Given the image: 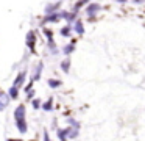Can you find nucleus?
<instances>
[{
  "instance_id": "aec40b11",
  "label": "nucleus",
  "mask_w": 145,
  "mask_h": 141,
  "mask_svg": "<svg viewBox=\"0 0 145 141\" xmlns=\"http://www.w3.org/2000/svg\"><path fill=\"white\" fill-rule=\"evenodd\" d=\"M67 122L70 124V127H73V128H80V122H78V121H75V119L69 118V119H67Z\"/></svg>"
},
{
  "instance_id": "6e6552de",
  "label": "nucleus",
  "mask_w": 145,
  "mask_h": 141,
  "mask_svg": "<svg viewBox=\"0 0 145 141\" xmlns=\"http://www.w3.org/2000/svg\"><path fill=\"white\" fill-rule=\"evenodd\" d=\"M72 30L75 31L76 34H84V25H83V22L80 21V19H76L75 22H73V25H72Z\"/></svg>"
},
{
  "instance_id": "20e7f679",
  "label": "nucleus",
  "mask_w": 145,
  "mask_h": 141,
  "mask_svg": "<svg viewBox=\"0 0 145 141\" xmlns=\"http://www.w3.org/2000/svg\"><path fill=\"white\" fill-rule=\"evenodd\" d=\"M61 21V13H52V14H44V21L42 24H56V22Z\"/></svg>"
},
{
  "instance_id": "7ed1b4c3",
  "label": "nucleus",
  "mask_w": 145,
  "mask_h": 141,
  "mask_svg": "<svg viewBox=\"0 0 145 141\" xmlns=\"http://www.w3.org/2000/svg\"><path fill=\"white\" fill-rule=\"evenodd\" d=\"M36 33L33 30H30L28 33H27V47L30 49V52L31 53H35L36 52Z\"/></svg>"
},
{
  "instance_id": "f3484780",
  "label": "nucleus",
  "mask_w": 145,
  "mask_h": 141,
  "mask_svg": "<svg viewBox=\"0 0 145 141\" xmlns=\"http://www.w3.org/2000/svg\"><path fill=\"white\" fill-rule=\"evenodd\" d=\"M88 3H91V0H80V2H76V3H75V6H73V11L78 13V9L81 8V6L88 5Z\"/></svg>"
},
{
  "instance_id": "f257e3e1",
  "label": "nucleus",
  "mask_w": 145,
  "mask_h": 141,
  "mask_svg": "<svg viewBox=\"0 0 145 141\" xmlns=\"http://www.w3.org/2000/svg\"><path fill=\"white\" fill-rule=\"evenodd\" d=\"M14 121H16V127L20 133H27L28 130V124H27V113H25V105L19 103L14 110Z\"/></svg>"
},
{
  "instance_id": "f8f14e48",
  "label": "nucleus",
  "mask_w": 145,
  "mask_h": 141,
  "mask_svg": "<svg viewBox=\"0 0 145 141\" xmlns=\"http://www.w3.org/2000/svg\"><path fill=\"white\" fill-rule=\"evenodd\" d=\"M8 96H10L11 100H17V97H19V88L16 86H11L10 91H8Z\"/></svg>"
},
{
  "instance_id": "423d86ee",
  "label": "nucleus",
  "mask_w": 145,
  "mask_h": 141,
  "mask_svg": "<svg viewBox=\"0 0 145 141\" xmlns=\"http://www.w3.org/2000/svg\"><path fill=\"white\" fill-rule=\"evenodd\" d=\"M8 103H10V96H8L5 91L0 89V111H3Z\"/></svg>"
},
{
  "instance_id": "9b49d317",
  "label": "nucleus",
  "mask_w": 145,
  "mask_h": 141,
  "mask_svg": "<svg viewBox=\"0 0 145 141\" xmlns=\"http://www.w3.org/2000/svg\"><path fill=\"white\" fill-rule=\"evenodd\" d=\"M42 71H44V63H39L38 68H36V71H35V75H33L31 80H33V81L39 80V78H41V72H42Z\"/></svg>"
},
{
  "instance_id": "39448f33",
  "label": "nucleus",
  "mask_w": 145,
  "mask_h": 141,
  "mask_svg": "<svg viewBox=\"0 0 145 141\" xmlns=\"http://www.w3.org/2000/svg\"><path fill=\"white\" fill-rule=\"evenodd\" d=\"M59 6H61V2H52V3H48V5H45V8H44V14H52V13H56V11H59Z\"/></svg>"
},
{
  "instance_id": "4468645a",
  "label": "nucleus",
  "mask_w": 145,
  "mask_h": 141,
  "mask_svg": "<svg viewBox=\"0 0 145 141\" xmlns=\"http://www.w3.org/2000/svg\"><path fill=\"white\" fill-rule=\"evenodd\" d=\"M61 69H63L64 74H69V71H70V60L69 58H66L64 61H61Z\"/></svg>"
},
{
  "instance_id": "0eeeda50",
  "label": "nucleus",
  "mask_w": 145,
  "mask_h": 141,
  "mask_svg": "<svg viewBox=\"0 0 145 141\" xmlns=\"http://www.w3.org/2000/svg\"><path fill=\"white\" fill-rule=\"evenodd\" d=\"M25 78H27V72H25V71L19 72V74H17V77L14 78V81H13V86L20 88V86L24 85V81H25Z\"/></svg>"
},
{
  "instance_id": "5701e85b",
  "label": "nucleus",
  "mask_w": 145,
  "mask_h": 141,
  "mask_svg": "<svg viewBox=\"0 0 145 141\" xmlns=\"http://www.w3.org/2000/svg\"><path fill=\"white\" fill-rule=\"evenodd\" d=\"M133 2H134V3H137V5H139V3H144V0H133Z\"/></svg>"
},
{
  "instance_id": "a211bd4d",
  "label": "nucleus",
  "mask_w": 145,
  "mask_h": 141,
  "mask_svg": "<svg viewBox=\"0 0 145 141\" xmlns=\"http://www.w3.org/2000/svg\"><path fill=\"white\" fill-rule=\"evenodd\" d=\"M52 108H53V99H48L45 103H42V110L45 111H52Z\"/></svg>"
},
{
  "instance_id": "6ab92c4d",
  "label": "nucleus",
  "mask_w": 145,
  "mask_h": 141,
  "mask_svg": "<svg viewBox=\"0 0 145 141\" xmlns=\"http://www.w3.org/2000/svg\"><path fill=\"white\" fill-rule=\"evenodd\" d=\"M42 31L45 33V36H47V41H48V42H52V41H53V31H52L50 28H44Z\"/></svg>"
},
{
  "instance_id": "2eb2a0df",
  "label": "nucleus",
  "mask_w": 145,
  "mask_h": 141,
  "mask_svg": "<svg viewBox=\"0 0 145 141\" xmlns=\"http://www.w3.org/2000/svg\"><path fill=\"white\" fill-rule=\"evenodd\" d=\"M58 138L59 141H67V128H58Z\"/></svg>"
},
{
  "instance_id": "1a4fd4ad",
  "label": "nucleus",
  "mask_w": 145,
  "mask_h": 141,
  "mask_svg": "<svg viewBox=\"0 0 145 141\" xmlns=\"http://www.w3.org/2000/svg\"><path fill=\"white\" fill-rule=\"evenodd\" d=\"M73 50H75V39H73V41H70L69 44H66V46L63 47V53H64L66 56H69L70 53L73 52Z\"/></svg>"
},
{
  "instance_id": "dca6fc26",
  "label": "nucleus",
  "mask_w": 145,
  "mask_h": 141,
  "mask_svg": "<svg viewBox=\"0 0 145 141\" xmlns=\"http://www.w3.org/2000/svg\"><path fill=\"white\" fill-rule=\"evenodd\" d=\"M48 50H50V53H52V55H56V53H59V50H58V46L55 44V41L48 42Z\"/></svg>"
},
{
  "instance_id": "9d476101",
  "label": "nucleus",
  "mask_w": 145,
  "mask_h": 141,
  "mask_svg": "<svg viewBox=\"0 0 145 141\" xmlns=\"http://www.w3.org/2000/svg\"><path fill=\"white\" fill-rule=\"evenodd\" d=\"M59 33H61V36H63V38H70V33H72V25L67 24L66 27H63L59 30Z\"/></svg>"
},
{
  "instance_id": "4be33fe9",
  "label": "nucleus",
  "mask_w": 145,
  "mask_h": 141,
  "mask_svg": "<svg viewBox=\"0 0 145 141\" xmlns=\"http://www.w3.org/2000/svg\"><path fill=\"white\" fill-rule=\"evenodd\" d=\"M44 141H52L50 136H48V132L47 130H44Z\"/></svg>"
},
{
  "instance_id": "412c9836",
  "label": "nucleus",
  "mask_w": 145,
  "mask_h": 141,
  "mask_svg": "<svg viewBox=\"0 0 145 141\" xmlns=\"http://www.w3.org/2000/svg\"><path fill=\"white\" fill-rule=\"evenodd\" d=\"M33 108H36V110H38V108H41V100H39V99H33Z\"/></svg>"
},
{
  "instance_id": "f03ea898",
  "label": "nucleus",
  "mask_w": 145,
  "mask_h": 141,
  "mask_svg": "<svg viewBox=\"0 0 145 141\" xmlns=\"http://www.w3.org/2000/svg\"><path fill=\"white\" fill-rule=\"evenodd\" d=\"M101 11V5L97 2H92V3H88V6H86V14H88V17L91 19H95V16L98 14V13Z\"/></svg>"
},
{
  "instance_id": "ddd939ff",
  "label": "nucleus",
  "mask_w": 145,
  "mask_h": 141,
  "mask_svg": "<svg viewBox=\"0 0 145 141\" xmlns=\"http://www.w3.org/2000/svg\"><path fill=\"white\" fill-rule=\"evenodd\" d=\"M47 85L55 89V88H59L61 85H63V81H61V80H56V78H48V80H47Z\"/></svg>"
},
{
  "instance_id": "b1692460",
  "label": "nucleus",
  "mask_w": 145,
  "mask_h": 141,
  "mask_svg": "<svg viewBox=\"0 0 145 141\" xmlns=\"http://www.w3.org/2000/svg\"><path fill=\"white\" fill-rule=\"evenodd\" d=\"M116 2H117V3H125L126 0H116Z\"/></svg>"
}]
</instances>
